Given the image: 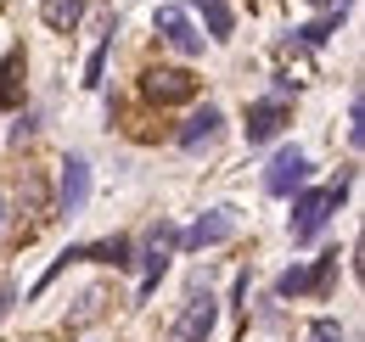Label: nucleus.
<instances>
[{
	"label": "nucleus",
	"instance_id": "f257e3e1",
	"mask_svg": "<svg viewBox=\"0 0 365 342\" xmlns=\"http://www.w3.org/2000/svg\"><path fill=\"white\" fill-rule=\"evenodd\" d=\"M349 180L354 174H343V180H331V185H315V191H292V219H287V230H292V242H315L320 230L331 224V214L343 208V197H349Z\"/></svg>",
	"mask_w": 365,
	"mask_h": 342
},
{
	"label": "nucleus",
	"instance_id": "f03ea898",
	"mask_svg": "<svg viewBox=\"0 0 365 342\" xmlns=\"http://www.w3.org/2000/svg\"><path fill=\"white\" fill-rule=\"evenodd\" d=\"M220 326V298L214 292H191V303L180 309V320L169 326V342H208Z\"/></svg>",
	"mask_w": 365,
	"mask_h": 342
},
{
	"label": "nucleus",
	"instance_id": "7ed1b4c3",
	"mask_svg": "<svg viewBox=\"0 0 365 342\" xmlns=\"http://www.w3.org/2000/svg\"><path fill=\"white\" fill-rule=\"evenodd\" d=\"M140 95L158 101V107H185V101L197 95V79H191L185 68H146V73H140Z\"/></svg>",
	"mask_w": 365,
	"mask_h": 342
},
{
	"label": "nucleus",
	"instance_id": "20e7f679",
	"mask_svg": "<svg viewBox=\"0 0 365 342\" xmlns=\"http://www.w3.org/2000/svg\"><path fill=\"white\" fill-rule=\"evenodd\" d=\"M152 28H158V40H163V45H175L180 56H202V34L191 28L185 6H158V11H152Z\"/></svg>",
	"mask_w": 365,
	"mask_h": 342
},
{
	"label": "nucleus",
	"instance_id": "39448f33",
	"mask_svg": "<svg viewBox=\"0 0 365 342\" xmlns=\"http://www.w3.org/2000/svg\"><path fill=\"white\" fill-rule=\"evenodd\" d=\"M85 202H91V163H85V157H68V163H62V180H56V214L79 219Z\"/></svg>",
	"mask_w": 365,
	"mask_h": 342
},
{
	"label": "nucleus",
	"instance_id": "423d86ee",
	"mask_svg": "<svg viewBox=\"0 0 365 342\" xmlns=\"http://www.w3.org/2000/svg\"><path fill=\"white\" fill-rule=\"evenodd\" d=\"M304 180H309V157H304L298 146H281L270 157V169H264V191H270V197H292Z\"/></svg>",
	"mask_w": 365,
	"mask_h": 342
},
{
	"label": "nucleus",
	"instance_id": "0eeeda50",
	"mask_svg": "<svg viewBox=\"0 0 365 342\" xmlns=\"http://www.w3.org/2000/svg\"><path fill=\"white\" fill-rule=\"evenodd\" d=\"M287 118H292V113H287V95H264V101H253V107H247V146H264V140H275V135H281V129H287Z\"/></svg>",
	"mask_w": 365,
	"mask_h": 342
},
{
	"label": "nucleus",
	"instance_id": "6e6552de",
	"mask_svg": "<svg viewBox=\"0 0 365 342\" xmlns=\"http://www.w3.org/2000/svg\"><path fill=\"white\" fill-rule=\"evenodd\" d=\"M230 236H236V208H208L180 242L191 247V253H202V247H220V242H230Z\"/></svg>",
	"mask_w": 365,
	"mask_h": 342
},
{
	"label": "nucleus",
	"instance_id": "1a4fd4ad",
	"mask_svg": "<svg viewBox=\"0 0 365 342\" xmlns=\"http://www.w3.org/2000/svg\"><path fill=\"white\" fill-rule=\"evenodd\" d=\"M220 135H225V113L220 107H202V113H191L180 124L175 140H180L185 152H208V146H220Z\"/></svg>",
	"mask_w": 365,
	"mask_h": 342
},
{
	"label": "nucleus",
	"instance_id": "9d476101",
	"mask_svg": "<svg viewBox=\"0 0 365 342\" xmlns=\"http://www.w3.org/2000/svg\"><path fill=\"white\" fill-rule=\"evenodd\" d=\"M79 258L113 264V269H130V264H135V247H130V236H107V242H96V247H79Z\"/></svg>",
	"mask_w": 365,
	"mask_h": 342
},
{
	"label": "nucleus",
	"instance_id": "9b49d317",
	"mask_svg": "<svg viewBox=\"0 0 365 342\" xmlns=\"http://www.w3.org/2000/svg\"><path fill=\"white\" fill-rule=\"evenodd\" d=\"M23 101V51H6L0 56V107H17Z\"/></svg>",
	"mask_w": 365,
	"mask_h": 342
},
{
	"label": "nucleus",
	"instance_id": "f8f14e48",
	"mask_svg": "<svg viewBox=\"0 0 365 342\" xmlns=\"http://www.w3.org/2000/svg\"><path fill=\"white\" fill-rule=\"evenodd\" d=\"M40 17H46V28H56V34H73L79 17H85V0H46Z\"/></svg>",
	"mask_w": 365,
	"mask_h": 342
},
{
	"label": "nucleus",
	"instance_id": "ddd939ff",
	"mask_svg": "<svg viewBox=\"0 0 365 342\" xmlns=\"http://www.w3.org/2000/svg\"><path fill=\"white\" fill-rule=\"evenodd\" d=\"M185 6H191V11H197V17L208 23V34H214V40H230L236 17H230V6H225V0H185Z\"/></svg>",
	"mask_w": 365,
	"mask_h": 342
},
{
	"label": "nucleus",
	"instance_id": "4468645a",
	"mask_svg": "<svg viewBox=\"0 0 365 342\" xmlns=\"http://www.w3.org/2000/svg\"><path fill=\"white\" fill-rule=\"evenodd\" d=\"M337 28H343V11H320L315 23H304V28H292V34H298L304 45H326Z\"/></svg>",
	"mask_w": 365,
	"mask_h": 342
},
{
	"label": "nucleus",
	"instance_id": "2eb2a0df",
	"mask_svg": "<svg viewBox=\"0 0 365 342\" xmlns=\"http://www.w3.org/2000/svg\"><path fill=\"white\" fill-rule=\"evenodd\" d=\"M331 275H337V253H320L315 264H309V292H315V298H326Z\"/></svg>",
	"mask_w": 365,
	"mask_h": 342
},
{
	"label": "nucleus",
	"instance_id": "dca6fc26",
	"mask_svg": "<svg viewBox=\"0 0 365 342\" xmlns=\"http://www.w3.org/2000/svg\"><path fill=\"white\" fill-rule=\"evenodd\" d=\"M107 51H113V23H107V34H101V45L91 51V68H85V85H101V73H107Z\"/></svg>",
	"mask_w": 365,
	"mask_h": 342
},
{
	"label": "nucleus",
	"instance_id": "f3484780",
	"mask_svg": "<svg viewBox=\"0 0 365 342\" xmlns=\"http://www.w3.org/2000/svg\"><path fill=\"white\" fill-rule=\"evenodd\" d=\"M309 292V264L304 269H287L281 281H275V298H304Z\"/></svg>",
	"mask_w": 365,
	"mask_h": 342
},
{
	"label": "nucleus",
	"instance_id": "a211bd4d",
	"mask_svg": "<svg viewBox=\"0 0 365 342\" xmlns=\"http://www.w3.org/2000/svg\"><path fill=\"white\" fill-rule=\"evenodd\" d=\"M349 140H354V146L365 140V107H360V95L349 101Z\"/></svg>",
	"mask_w": 365,
	"mask_h": 342
},
{
	"label": "nucleus",
	"instance_id": "6ab92c4d",
	"mask_svg": "<svg viewBox=\"0 0 365 342\" xmlns=\"http://www.w3.org/2000/svg\"><path fill=\"white\" fill-rule=\"evenodd\" d=\"M309 342H343L337 320H315V326H309Z\"/></svg>",
	"mask_w": 365,
	"mask_h": 342
},
{
	"label": "nucleus",
	"instance_id": "aec40b11",
	"mask_svg": "<svg viewBox=\"0 0 365 342\" xmlns=\"http://www.w3.org/2000/svg\"><path fill=\"white\" fill-rule=\"evenodd\" d=\"M6 314H11V292H0V320H6Z\"/></svg>",
	"mask_w": 365,
	"mask_h": 342
},
{
	"label": "nucleus",
	"instance_id": "412c9836",
	"mask_svg": "<svg viewBox=\"0 0 365 342\" xmlns=\"http://www.w3.org/2000/svg\"><path fill=\"white\" fill-rule=\"evenodd\" d=\"M0 224H6V202H0Z\"/></svg>",
	"mask_w": 365,
	"mask_h": 342
},
{
	"label": "nucleus",
	"instance_id": "4be33fe9",
	"mask_svg": "<svg viewBox=\"0 0 365 342\" xmlns=\"http://www.w3.org/2000/svg\"><path fill=\"white\" fill-rule=\"evenodd\" d=\"M309 6H331V0H309Z\"/></svg>",
	"mask_w": 365,
	"mask_h": 342
},
{
	"label": "nucleus",
	"instance_id": "5701e85b",
	"mask_svg": "<svg viewBox=\"0 0 365 342\" xmlns=\"http://www.w3.org/2000/svg\"><path fill=\"white\" fill-rule=\"evenodd\" d=\"M343 6H349V0H343Z\"/></svg>",
	"mask_w": 365,
	"mask_h": 342
}]
</instances>
